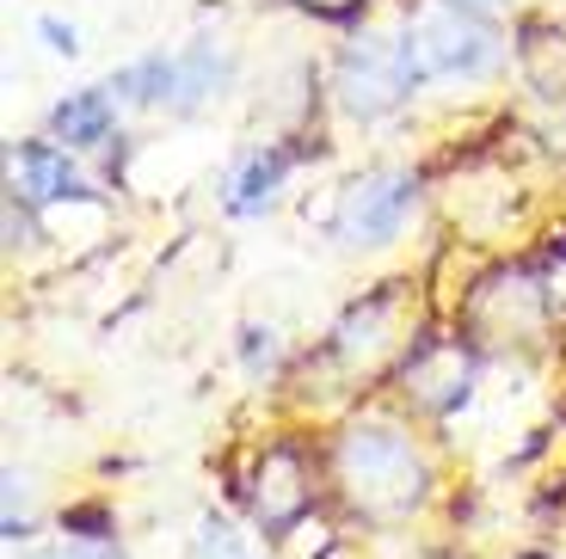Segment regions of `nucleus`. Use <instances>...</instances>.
Masks as SVG:
<instances>
[{
    "label": "nucleus",
    "mask_w": 566,
    "mask_h": 559,
    "mask_svg": "<svg viewBox=\"0 0 566 559\" xmlns=\"http://www.w3.org/2000/svg\"><path fill=\"white\" fill-rule=\"evenodd\" d=\"M333 479L369 523H407L431 498V462L395 419H352L333 436Z\"/></svg>",
    "instance_id": "1"
},
{
    "label": "nucleus",
    "mask_w": 566,
    "mask_h": 559,
    "mask_svg": "<svg viewBox=\"0 0 566 559\" xmlns=\"http://www.w3.org/2000/svg\"><path fill=\"white\" fill-rule=\"evenodd\" d=\"M419 86H424V74H419V62H412L407 31H395V38L364 31V38H352L339 50V68H333V93H339V105L357 124H382V117L400 112Z\"/></svg>",
    "instance_id": "2"
},
{
    "label": "nucleus",
    "mask_w": 566,
    "mask_h": 559,
    "mask_svg": "<svg viewBox=\"0 0 566 559\" xmlns=\"http://www.w3.org/2000/svg\"><path fill=\"white\" fill-rule=\"evenodd\" d=\"M412 210H419V179L407 167H369L339 191L326 228L345 252H382L388 240H400Z\"/></svg>",
    "instance_id": "3"
},
{
    "label": "nucleus",
    "mask_w": 566,
    "mask_h": 559,
    "mask_svg": "<svg viewBox=\"0 0 566 559\" xmlns=\"http://www.w3.org/2000/svg\"><path fill=\"white\" fill-rule=\"evenodd\" d=\"M407 43L424 81H481L499 68V38L486 19H468L455 7H424L407 25Z\"/></svg>",
    "instance_id": "4"
},
{
    "label": "nucleus",
    "mask_w": 566,
    "mask_h": 559,
    "mask_svg": "<svg viewBox=\"0 0 566 559\" xmlns=\"http://www.w3.org/2000/svg\"><path fill=\"white\" fill-rule=\"evenodd\" d=\"M474 376H481V350L474 338H450V333H424L412 338L407 363H400V388L419 412L431 419H450L474 400Z\"/></svg>",
    "instance_id": "5"
},
{
    "label": "nucleus",
    "mask_w": 566,
    "mask_h": 559,
    "mask_svg": "<svg viewBox=\"0 0 566 559\" xmlns=\"http://www.w3.org/2000/svg\"><path fill=\"white\" fill-rule=\"evenodd\" d=\"M247 510H253L265 541H283V535L302 529V517L314 510V474H308V455H302L296 443L259 449L253 486H247Z\"/></svg>",
    "instance_id": "6"
},
{
    "label": "nucleus",
    "mask_w": 566,
    "mask_h": 559,
    "mask_svg": "<svg viewBox=\"0 0 566 559\" xmlns=\"http://www.w3.org/2000/svg\"><path fill=\"white\" fill-rule=\"evenodd\" d=\"M548 326V283L536 271H499L468 295V333L474 338H530Z\"/></svg>",
    "instance_id": "7"
},
{
    "label": "nucleus",
    "mask_w": 566,
    "mask_h": 559,
    "mask_svg": "<svg viewBox=\"0 0 566 559\" xmlns=\"http://www.w3.org/2000/svg\"><path fill=\"white\" fill-rule=\"evenodd\" d=\"M7 167H13V191L25 203H81L93 191L62 141H13L7 148Z\"/></svg>",
    "instance_id": "8"
},
{
    "label": "nucleus",
    "mask_w": 566,
    "mask_h": 559,
    "mask_svg": "<svg viewBox=\"0 0 566 559\" xmlns=\"http://www.w3.org/2000/svg\"><path fill=\"white\" fill-rule=\"evenodd\" d=\"M283 179H290V148H277V141L247 148L222 179V210L234 215V222H253V215H265L271 203H277Z\"/></svg>",
    "instance_id": "9"
},
{
    "label": "nucleus",
    "mask_w": 566,
    "mask_h": 559,
    "mask_svg": "<svg viewBox=\"0 0 566 559\" xmlns=\"http://www.w3.org/2000/svg\"><path fill=\"white\" fill-rule=\"evenodd\" d=\"M228 81H234V56H228L222 43H210V38L185 43L179 56H172V112L179 117L203 112L210 98L228 93Z\"/></svg>",
    "instance_id": "10"
},
{
    "label": "nucleus",
    "mask_w": 566,
    "mask_h": 559,
    "mask_svg": "<svg viewBox=\"0 0 566 559\" xmlns=\"http://www.w3.org/2000/svg\"><path fill=\"white\" fill-rule=\"evenodd\" d=\"M117 129V105H112V86H81V93H69L50 112V141H62V148H105Z\"/></svg>",
    "instance_id": "11"
},
{
    "label": "nucleus",
    "mask_w": 566,
    "mask_h": 559,
    "mask_svg": "<svg viewBox=\"0 0 566 559\" xmlns=\"http://www.w3.org/2000/svg\"><path fill=\"white\" fill-rule=\"evenodd\" d=\"M388 320H395V302H388V295H369V302H357V308L333 326V350H339L345 363H369V357L388 345Z\"/></svg>",
    "instance_id": "12"
},
{
    "label": "nucleus",
    "mask_w": 566,
    "mask_h": 559,
    "mask_svg": "<svg viewBox=\"0 0 566 559\" xmlns=\"http://www.w3.org/2000/svg\"><path fill=\"white\" fill-rule=\"evenodd\" d=\"M112 93L124 105H172V56L167 50H148V56L124 62L112 74Z\"/></svg>",
    "instance_id": "13"
},
{
    "label": "nucleus",
    "mask_w": 566,
    "mask_h": 559,
    "mask_svg": "<svg viewBox=\"0 0 566 559\" xmlns=\"http://www.w3.org/2000/svg\"><path fill=\"white\" fill-rule=\"evenodd\" d=\"M191 559H265L253 535H241L228 517H198V535H191Z\"/></svg>",
    "instance_id": "14"
},
{
    "label": "nucleus",
    "mask_w": 566,
    "mask_h": 559,
    "mask_svg": "<svg viewBox=\"0 0 566 559\" xmlns=\"http://www.w3.org/2000/svg\"><path fill=\"white\" fill-rule=\"evenodd\" d=\"M241 363H247V376H271V369L283 363V338L271 333V326H247L241 333Z\"/></svg>",
    "instance_id": "15"
},
{
    "label": "nucleus",
    "mask_w": 566,
    "mask_h": 559,
    "mask_svg": "<svg viewBox=\"0 0 566 559\" xmlns=\"http://www.w3.org/2000/svg\"><path fill=\"white\" fill-rule=\"evenodd\" d=\"M0 535H7V547L31 541V492H25V474H7V517H0Z\"/></svg>",
    "instance_id": "16"
},
{
    "label": "nucleus",
    "mask_w": 566,
    "mask_h": 559,
    "mask_svg": "<svg viewBox=\"0 0 566 559\" xmlns=\"http://www.w3.org/2000/svg\"><path fill=\"white\" fill-rule=\"evenodd\" d=\"M38 38H43V50H56V56H81V25L62 19V13H43L38 19Z\"/></svg>",
    "instance_id": "17"
},
{
    "label": "nucleus",
    "mask_w": 566,
    "mask_h": 559,
    "mask_svg": "<svg viewBox=\"0 0 566 559\" xmlns=\"http://www.w3.org/2000/svg\"><path fill=\"white\" fill-rule=\"evenodd\" d=\"M290 7H302V13L326 19V25H352V19L364 13L369 0H290Z\"/></svg>",
    "instance_id": "18"
},
{
    "label": "nucleus",
    "mask_w": 566,
    "mask_h": 559,
    "mask_svg": "<svg viewBox=\"0 0 566 559\" xmlns=\"http://www.w3.org/2000/svg\"><path fill=\"white\" fill-rule=\"evenodd\" d=\"M62 553H69V559H129L117 541H69Z\"/></svg>",
    "instance_id": "19"
},
{
    "label": "nucleus",
    "mask_w": 566,
    "mask_h": 559,
    "mask_svg": "<svg viewBox=\"0 0 566 559\" xmlns=\"http://www.w3.org/2000/svg\"><path fill=\"white\" fill-rule=\"evenodd\" d=\"M438 7H455V13H468V19H493V13H505L511 0H438Z\"/></svg>",
    "instance_id": "20"
},
{
    "label": "nucleus",
    "mask_w": 566,
    "mask_h": 559,
    "mask_svg": "<svg viewBox=\"0 0 566 559\" xmlns=\"http://www.w3.org/2000/svg\"><path fill=\"white\" fill-rule=\"evenodd\" d=\"M31 559H69V553H31Z\"/></svg>",
    "instance_id": "21"
}]
</instances>
